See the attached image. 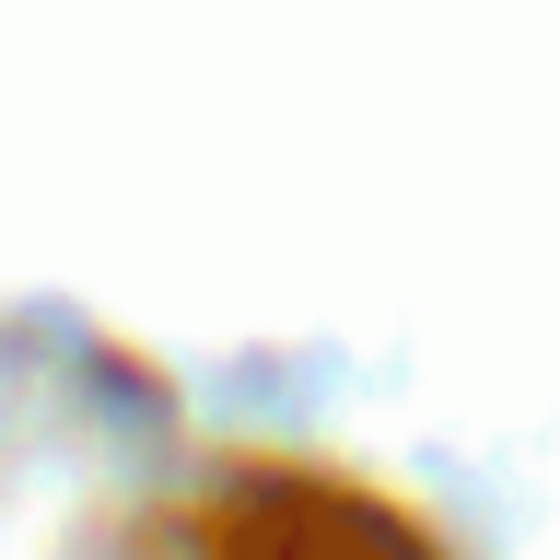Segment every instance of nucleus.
Instances as JSON below:
<instances>
[{
    "mask_svg": "<svg viewBox=\"0 0 560 560\" xmlns=\"http://www.w3.org/2000/svg\"><path fill=\"white\" fill-rule=\"evenodd\" d=\"M199 560H444V549L339 479H234L199 514Z\"/></svg>",
    "mask_w": 560,
    "mask_h": 560,
    "instance_id": "1",
    "label": "nucleus"
}]
</instances>
